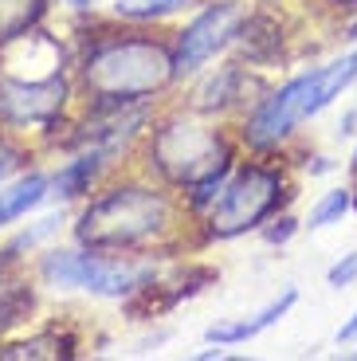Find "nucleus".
<instances>
[{"instance_id":"f257e3e1","label":"nucleus","mask_w":357,"mask_h":361,"mask_svg":"<svg viewBox=\"0 0 357 361\" xmlns=\"http://www.w3.org/2000/svg\"><path fill=\"white\" fill-rule=\"evenodd\" d=\"M75 87L83 106H134L181 82L173 39L153 36L145 24L95 20L75 39Z\"/></svg>"},{"instance_id":"f03ea898","label":"nucleus","mask_w":357,"mask_h":361,"mask_svg":"<svg viewBox=\"0 0 357 361\" xmlns=\"http://www.w3.org/2000/svg\"><path fill=\"white\" fill-rule=\"evenodd\" d=\"M185 200L145 173L110 180L99 192H90L71 224V235L75 244L95 252H169L185 244Z\"/></svg>"},{"instance_id":"7ed1b4c3","label":"nucleus","mask_w":357,"mask_h":361,"mask_svg":"<svg viewBox=\"0 0 357 361\" xmlns=\"http://www.w3.org/2000/svg\"><path fill=\"white\" fill-rule=\"evenodd\" d=\"M357 82V47L334 55L326 63L310 67V71L291 75L286 82L263 90L255 106L240 118V145H248V154H283L295 142V134L318 118L334 99H341Z\"/></svg>"},{"instance_id":"20e7f679","label":"nucleus","mask_w":357,"mask_h":361,"mask_svg":"<svg viewBox=\"0 0 357 361\" xmlns=\"http://www.w3.org/2000/svg\"><path fill=\"white\" fill-rule=\"evenodd\" d=\"M142 165L153 180L181 197L197 180L236 169V137L220 126V118L197 114L188 106L165 110L153 118L142 142Z\"/></svg>"},{"instance_id":"39448f33","label":"nucleus","mask_w":357,"mask_h":361,"mask_svg":"<svg viewBox=\"0 0 357 361\" xmlns=\"http://www.w3.org/2000/svg\"><path fill=\"white\" fill-rule=\"evenodd\" d=\"M295 200V180L279 154H251V161H236L232 177L208 208L200 224V244H224L259 232L271 216L286 212Z\"/></svg>"},{"instance_id":"423d86ee","label":"nucleus","mask_w":357,"mask_h":361,"mask_svg":"<svg viewBox=\"0 0 357 361\" xmlns=\"http://www.w3.org/2000/svg\"><path fill=\"white\" fill-rule=\"evenodd\" d=\"M165 252H95V247H52L36 259V275L55 290H87L95 298H130L161 275Z\"/></svg>"},{"instance_id":"0eeeda50","label":"nucleus","mask_w":357,"mask_h":361,"mask_svg":"<svg viewBox=\"0 0 357 361\" xmlns=\"http://www.w3.org/2000/svg\"><path fill=\"white\" fill-rule=\"evenodd\" d=\"M79 99L75 67L52 75H16L0 71V130L8 134H47L55 137L71 122V106Z\"/></svg>"},{"instance_id":"6e6552de","label":"nucleus","mask_w":357,"mask_h":361,"mask_svg":"<svg viewBox=\"0 0 357 361\" xmlns=\"http://www.w3.org/2000/svg\"><path fill=\"white\" fill-rule=\"evenodd\" d=\"M243 20H248V4L243 0H205V8L173 36L181 79L200 75L216 55L236 47V36H240Z\"/></svg>"},{"instance_id":"1a4fd4ad","label":"nucleus","mask_w":357,"mask_h":361,"mask_svg":"<svg viewBox=\"0 0 357 361\" xmlns=\"http://www.w3.org/2000/svg\"><path fill=\"white\" fill-rule=\"evenodd\" d=\"M259 67H248L243 59H228L216 71H200L197 87L188 90L185 106L197 110L208 118H228V114H248L255 106V99L263 94V79H259Z\"/></svg>"},{"instance_id":"9d476101","label":"nucleus","mask_w":357,"mask_h":361,"mask_svg":"<svg viewBox=\"0 0 357 361\" xmlns=\"http://www.w3.org/2000/svg\"><path fill=\"white\" fill-rule=\"evenodd\" d=\"M271 0H263L259 8H248V20H243L240 36H236V51L248 67H263V63H275L283 55V44H286V27H283V16L275 8H267Z\"/></svg>"},{"instance_id":"9b49d317","label":"nucleus","mask_w":357,"mask_h":361,"mask_svg":"<svg viewBox=\"0 0 357 361\" xmlns=\"http://www.w3.org/2000/svg\"><path fill=\"white\" fill-rule=\"evenodd\" d=\"M107 173H110V161L99 149H71V157L52 173V200H59V204L87 200L90 192H99Z\"/></svg>"},{"instance_id":"f8f14e48","label":"nucleus","mask_w":357,"mask_h":361,"mask_svg":"<svg viewBox=\"0 0 357 361\" xmlns=\"http://www.w3.org/2000/svg\"><path fill=\"white\" fill-rule=\"evenodd\" d=\"M298 302V287H283L279 290V298H271L267 307L259 310V314L243 318V322H216L205 330V338L212 345H240V342H251V338H259L267 326H275L279 318H286V310Z\"/></svg>"},{"instance_id":"ddd939ff","label":"nucleus","mask_w":357,"mask_h":361,"mask_svg":"<svg viewBox=\"0 0 357 361\" xmlns=\"http://www.w3.org/2000/svg\"><path fill=\"white\" fill-rule=\"evenodd\" d=\"M44 200H52V173H20L16 180H4L0 185V228H8L12 220L28 216V212H36Z\"/></svg>"},{"instance_id":"4468645a","label":"nucleus","mask_w":357,"mask_h":361,"mask_svg":"<svg viewBox=\"0 0 357 361\" xmlns=\"http://www.w3.org/2000/svg\"><path fill=\"white\" fill-rule=\"evenodd\" d=\"M47 8H52V0H0V47L44 27Z\"/></svg>"},{"instance_id":"2eb2a0df","label":"nucleus","mask_w":357,"mask_h":361,"mask_svg":"<svg viewBox=\"0 0 357 361\" xmlns=\"http://www.w3.org/2000/svg\"><path fill=\"white\" fill-rule=\"evenodd\" d=\"M67 361L75 357V338L63 334V330H44V334H32L24 342L0 345V361Z\"/></svg>"},{"instance_id":"dca6fc26","label":"nucleus","mask_w":357,"mask_h":361,"mask_svg":"<svg viewBox=\"0 0 357 361\" xmlns=\"http://www.w3.org/2000/svg\"><path fill=\"white\" fill-rule=\"evenodd\" d=\"M63 224H67V216H63V208H55V212H47V216H40L36 224H28L24 232H16L8 240V244L0 247V275L8 267H16L20 259H24L28 252H36L44 240H52V235L63 232Z\"/></svg>"},{"instance_id":"f3484780","label":"nucleus","mask_w":357,"mask_h":361,"mask_svg":"<svg viewBox=\"0 0 357 361\" xmlns=\"http://www.w3.org/2000/svg\"><path fill=\"white\" fill-rule=\"evenodd\" d=\"M349 212H353V185H338V189H326L310 204L303 228L306 232H322V228L341 224V216H349Z\"/></svg>"},{"instance_id":"a211bd4d","label":"nucleus","mask_w":357,"mask_h":361,"mask_svg":"<svg viewBox=\"0 0 357 361\" xmlns=\"http://www.w3.org/2000/svg\"><path fill=\"white\" fill-rule=\"evenodd\" d=\"M32 310H36V290L28 287L24 279L0 283V338L8 334L12 326L24 322Z\"/></svg>"},{"instance_id":"6ab92c4d","label":"nucleus","mask_w":357,"mask_h":361,"mask_svg":"<svg viewBox=\"0 0 357 361\" xmlns=\"http://www.w3.org/2000/svg\"><path fill=\"white\" fill-rule=\"evenodd\" d=\"M193 0H114L110 4V16L130 20V24H161L165 16L188 8Z\"/></svg>"},{"instance_id":"aec40b11","label":"nucleus","mask_w":357,"mask_h":361,"mask_svg":"<svg viewBox=\"0 0 357 361\" xmlns=\"http://www.w3.org/2000/svg\"><path fill=\"white\" fill-rule=\"evenodd\" d=\"M28 165V145L20 142V134L0 130V185L12 177H20V169Z\"/></svg>"},{"instance_id":"412c9836","label":"nucleus","mask_w":357,"mask_h":361,"mask_svg":"<svg viewBox=\"0 0 357 361\" xmlns=\"http://www.w3.org/2000/svg\"><path fill=\"white\" fill-rule=\"evenodd\" d=\"M298 220L291 216V212H279V216H271L267 224L259 228V235H263V244H271V247H283V244H291L295 240V232H298Z\"/></svg>"},{"instance_id":"4be33fe9","label":"nucleus","mask_w":357,"mask_h":361,"mask_svg":"<svg viewBox=\"0 0 357 361\" xmlns=\"http://www.w3.org/2000/svg\"><path fill=\"white\" fill-rule=\"evenodd\" d=\"M349 283H357V247L349 255H341V259L326 271V287L341 290V287H349Z\"/></svg>"},{"instance_id":"5701e85b","label":"nucleus","mask_w":357,"mask_h":361,"mask_svg":"<svg viewBox=\"0 0 357 361\" xmlns=\"http://www.w3.org/2000/svg\"><path fill=\"white\" fill-rule=\"evenodd\" d=\"M334 169H338V161H334V157H326V154L306 157V173H310V177H326V173H334Z\"/></svg>"},{"instance_id":"b1692460","label":"nucleus","mask_w":357,"mask_h":361,"mask_svg":"<svg viewBox=\"0 0 357 361\" xmlns=\"http://www.w3.org/2000/svg\"><path fill=\"white\" fill-rule=\"evenodd\" d=\"M318 8H326V12H334V16H357V0H314Z\"/></svg>"},{"instance_id":"393cba45","label":"nucleus","mask_w":357,"mask_h":361,"mask_svg":"<svg viewBox=\"0 0 357 361\" xmlns=\"http://www.w3.org/2000/svg\"><path fill=\"white\" fill-rule=\"evenodd\" d=\"M338 137H357V106L338 118Z\"/></svg>"},{"instance_id":"a878e982","label":"nucleus","mask_w":357,"mask_h":361,"mask_svg":"<svg viewBox=\"0 0 357 361\" xmlns=\"http://www.w3.org/2000/svg\"><path fill=\"white\" fill-rule=\"evenodd\" d=\"M338 342H341V345L357 342V310H353V318H349V322H346V326H341V330H338Z\"/></svg>"},{"instance_id":"bb28decb","label":"nucleus","mask_w":357,"mask_h":361,"mask_svg":"<svg viewBox=\"0 0 357 361\" xmlns=\"http://www.w3.org/2000/svg\"><path fill=\"white\" fill-rule=\"evenodd\" d=\"M71 12H79V16H87V12H95V0H63Z\"/></svg>"},{"instance_id":"cd10ccee","label":"nucleus","mask_w":357,"mask_h":361,"mask_svg":"<svg viewBox=\"0 0 357 361\" xmlns=\"http://www.w3.org/2000/svg\"><path fill=\"white\" fill-rule=\"evenodd\" d=\"M341 39H349V44L357 47V16H349L346 24H341Z\"/></svg>"},{"instance_id":"c85d7f7f","label":"nucleus","mask_w":357,"mask_h":361,"mask_svg":"<svg viewBox=\"0 0 357 361\" xmlns=\"http://www.w3.org/2000/svg\"><path fill=\"white\" fill-rule=\"evenodd\" d=\"M212 357L224 361V357H228V350H200V353H197V361H212Z\"/></svg>"},{"instance_id":"c756f323","label":"nucleus","mask_w":357,"mask_h":361,"mask_svg":"<svg viewBox=\"0 0 357 361\" xmlns=\"http://www.w3.org/2000/svg\"><path fill=\"white\" fill-rule=\"evenodd\" d=\"M349 173L357 177V149H353V157H349Z\"/></svg>"},{"instance_id":"7c9ffc66","label":"nucleus","mask_w":357,"mask_h":361,"mask_svg":"<svg viewBox=\"0 0 357 361\" xmlns=\"http://www.w3.org/2000/svg\"><path fill=\"white\" fill-rule=\"evenodd\" d=\"M349 357H353V361H357V350H349Z\"/></svg>"}]
</instances>
